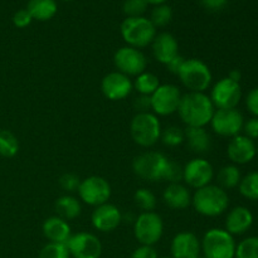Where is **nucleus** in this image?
Segmentation results:
<instances>
[{
  "instance_id": "nucleus-1",
  "label": "nucleus",
  "mask_w": 258,
  "mask_h": 258,
  "mask_svg": "<svg viewBox=\"0 0 258 258\" xmlns=\"http://www.w3.org/2000/svg\"><path fill=\"white\" fill-rule=\"evenodd\" d=\"M216 111L206 92H188L183 95L178 113L186 127H206Z\"/></svg>"
},
{
  "instance_id": "nucleus-2",
  "label": "nucleus",
  "mask_w": 258,
  "mask_h": 258,
  "mask_svg": "<svg viewBox=\"0 0 258 258\" xmlns=\"http://www.w3.org/2000/svg\"><path fill=\"white\" fill-rule=\"evenodd\" d=\"M191 206L198 214L203 217H219L228 209L229 197L227 190L217 184H209L197 189L191 196Z\"/></svg>"
},
{
  "instance_id": "nucleus-3",
  "label": "nucleus",
  "mask_w": 258,
  "mask_h": 258,
  "mask_svg": "<svg viewBox=\"0 0 258 258\" xmlns=\"http://www.w3.org/2000/svg\"><path fill=\"white\" fill-rule=\"evenodd\" d=\"M120 32L128 47L143 49L151 45L156 35V28L149 18L135 17L126 18L121 23Z\"/></svg>"
},
{
  "instance_id": "nucleus-4",
  "label": "nucleus",
  "mask_w": 258,
  "mask_h": 258,
  "mask_svg": "<svg viewBox=\"0 0 258 258\" xmlns=\"http://www.w3.org/2000/svg\"><path fill=\"white\" fill-rule=\"evenodd\" d=\"M160 120L153 112L136 113L130 122V135L134 143L141 148H151L161 136Z\"/></svg>"
},
{
  "instance_id": "nucleus-5",
  "label": "nucleus",
  "mask_w": 258,
  "mask_h": 258,
  "mask_svg": "<svg viewBox=\"0 0 258 258\" xmlns=\"http://www.w3.org/2000/svg\"><path fill=\"white\" fill-rule=\"evenodd\" d=\"M178 77L189 92H206L212 85L211 68L198 58H188L179 71Z\"/></svg>"
},
{
  "instance_id": "nucleus-6",
  "label": "nucleus",
  "mask_w": 258,
  "mask_h": 258,
  "mask_svg": "<svg viewBox=\"0 0 258 258\" xmlns=\"http://www.w3.org/2000/svg\"><path fill=\"white\" fill-rule=\"evenodd\" d=\"M202 253L207 258H234L237 243L231 233L222 228H212L201 239Z\"/></svg>"
},
{
  "instance_id": "nucleus-7",
  "label": "nucleus",
  "mask_w": 258,
  "mask_h": 258,
  "mask_svg": "<svg viewBox=\"0 0 258 258\" xmlns=\"http://www.w3.org/2000/svg\"><path fill=\"white\" fill-rule=\"evenodd\" d=\"M169 159L160 151L149 150L139 154L133 160V170L136 176L146 181H163L164 171Z\"/></svg>"
},
{
  "instance_id": "nucleus-8",
  "label": "nucleus",
  "mask_w": 258,
  "mask_h": 258,
  "mask_svg": "<svg viewBox=\"0 0 258 258\" xmlns=\"http://www.w3.org/2000/svg\"><path fill=\"white\" fill-rule=\"evenodd\" d=\"M164 234V221L155 212H141L134 222V236L143 246H155Z\"/></svg>"
},
{
  "instance_id": "nucleus-9",
  "label": "nucleus",
  "mask_w": 258,
  "mask_h": 258,
  "mask_svg": "<svg viewBox=\"0 0 258 258\" xmlns=\"http://www.w3.org/2000/svg\"><path fill=\"white\" fill-rule=\"evenodd\" d=\"M80 201L87 206L96 207L107 203L112 194L110 183L105 178L98 175H91L81 180L77 190Z\"/></svg>"
},
{
  "instance_id": "nucleus-10",
  "label": "nucleus",
  "mask_w": 258,
  "mask_h": 258,
  "mask_svg": "<svg viewBox=\"0 0 258 258\" xmlns=\"http://www.w3.org/2000/svg\"><path fill=\"white\" fill-rule=\"evenodd\" d=\"M113 63L118 72L123 73L130 78L145 72L148 67V59L143 50L128 47V45L121 47L116 50L113 54Z\"/></svg>"
},
{
  "instance_id": "nucleus-11",
  "label": "nucleus",
  "mask_w": 258,
  "mask_h": 258,
  "mask_svg": "<svg viewBox=\"0 0 258 258\" xmlns=\"http://www.w3.org/2000/svg\"><path fill=\"white\" fill-rule=\"evenodd\" d=\"M183 95L178 86L165 83L159 86L158 90L150 96L151 112L156 116H170L178 112Z\"/></svg>"
},
{
  "instance_id": "nucleus-12",
  "label": "nucleus",
  "mask_w": 258,
  "mask_h": 258,
  "mask_svg": "<svg viewBox=\"0 0 258 258\" xmlns=\"http://www.w3.org/2000/svg\"><path fill=\"white\" fill-rule=\"evenodd\" d=\"M209 98L216 110L237 108L242 98L241 85L228 77L222 78L212 87Z\"/></svg>"
},
{
  "instance_id": "nucleus-13",
  "label": "nucleus",
  "mask_w": 258,
  "mask_h": 258,
  "mask_svg": "<svg viewBox=\"0 0 258 258\" xmlns=\"http://www.w3.org/2000/svg\"><path fill=\"white\" fill-rule=\"evenodd\" d=\"M244 118L237 108L216 110L211 120V127L217 135L223 138H234L243 128Z\"/></svg>"
},
{
  "instance_id": "nucleus-14",
  "label": "nucleus",
  "mask_w": 258,
  "mask_h": 258,
  "mask_svg": "<svg viewBox=\"0 0 258 258\" xmlns=\"http://www.w3.org/2000/svg\"><path fill=\"white\" fill-rule=\"evenodd\" d=\"M66 246L73 258H100L103 249L100 238L91 232L72 234Z\"/></svg>"
},
{
  "instance_id": "nucleus-15",
  "label": "nucleus",
  "mask_w": 258,
  "mask_h": 258,
  "mask_svg": "<svg viewBox=\"0 0 258 258\" xmlns=\"http://www.w3.org/2000/svg\"><path fill=\"white\" fill-rule=\"evenodd\" d=\"M214 178L213 165L203 158H194L183 169V180L189 188L201 189L212 184Z\"/></svg>"
},
{
  "instance_id": "nucleus-16",
  "label": "nucleus",
  "mask_w": 258,
  "mask_h": 258,
  "mask_svg": "<svg viewBox=\"0 0 258 258\" xmlns=\"http://www.w3.org/2000/svg\"><path fill=\"white\" fill-rule=\"evenodd\" d=\"M134 90V83L130 77L115 71L106 75L101 81V91L110 101H121L127 98Z\"/></svg>"
},
{
  "instance_id": "nucleus-17",
  "label": "nucleus",
  "mask_w": 258,
  "mask_h": 258,
  "mask_svg": "<svg viewBox=\"0 0 258 258\" xmlns=\"http://www.w3.org/2000/svg\"><path fill=\"white\" fill-rule=\"evenodd\" d=\"M91 222L96 231L110 233L117 229L118 226L122 223V213L115 204L107 202L93 209Z\"/></svg>"
},
{
  "instance_id": "nucleus-18",
  "label": "nucleus",
  "mask_w": 258,
  "mask_h": 258,
  "mask_svg": "<svg viewBox=\"0 0 258 258\" xmlns=\"http://www.w3.org/2000/svg\"><path fill=\"white\" fill-rule=\"evenodd\" d=\"M201 254V239L193 232H179L171 239V258H198Z\"/></svg>"
},
{
  "instance_id": "nucleus-19",
  "label": "nucleus",
  "mask_w": 258,
  "mask_h": 258,
  "mask_svg": "<svg viewBox=\"0 0 258 258\" xmlns=\"http://www.w3.org/2000/svg\"><path fill=\"white\" fill-rule=\"evenodd\" d=\"M227 155L229 160L236 165L248 164L257 155V145L253 140L244 135H237L232 138L227 148Z\"/></svg>"
},
{
  "instance_id": "nucleus-20",
  "label": "nucleus",
  "mask_w": 258,
  "mask_h": 258,
  "mask_svg": "<svg viewBox=\"0 0 258 258\" xmlns=\"http://www.w3.org/2000/svg\"><path fill=\"white\" fill-rule=\"evenodd\" d=\"M153 55L159 63L166 66L179 54V43L173 34L168 32L156 34L151 43Z\"/></svg>"
},
{
  "instance_id": "nucleus-21",
  "label": "nucleus",
  "mask_w": 258,
  "mask_h": 258,
  "mask_svg": "<svg viewBox=\"0 0 258 258\" xmlns=\"http://www.w3.org/2000/svg\"><path fill=\"white\" fill-rule=\"evenodd\" d=\"M253 224V214L246 207H236L231 209L226 218V231L232 236H241L246 233Z\"/></svg>"
},
{
  "instance_id": "nucleus-22",
  "label": "nucleus",
  "mask_w": 258,
  "mask_h": 258,
  "mask_svg": "<svg viewBox=\"0 0 258 258\" xmlns=\"http://www.w3.org/2000/svg\"><path fill=\"white\" fill-rule=\"evenodd\" d=\"M42 232L48 242L66 244L72 236V229L66 219L58 216L49 217L42 226Z\"/></svg>"
},
{
  "instance_id": "nucleus-23",
  "label": "nucleus",
  "mask_w": 258,
  "mask_h": 258,
  "mask_svg": "<svg viewBox=\"0 0 258 258\" xmlns=\"http://www.w3.org/2000/svg\"><path fill=\"white\" fill-rule=\"evenodd\" d=\"M163 201L169 208L183 211L191 206L190 190L181 183H171L164 190Z\"/></svg>"
},
{
  "instance_id": "nucleus-24",
  "label": "nucleus",
  "mask_w": 258,
  "mask_h": 258,
  "mask_svg": "<svg viewBox=\"0 0 258 258\" xmlns=\"http://www.w3.org/2000/svg\"><path fill=\"white\" fill-rule=\"evenodd\" d=\"M185 141L188 148L196 154L208 153L212 146V138L206 127H186L184 128Z\"/></svg>"
},
{
  "instance_id": "nucleus-25",
  "label": "nucleus",
  "mask_w": 258,
  "mask_h": 258,
  "mask_svg": "<svg viewBox=\"0 0 258 258\" xmlns=\"http://www.w3.org/2000/svg\"><path fill=\"white\" fill-rule=\"evenodd\" d=\"M55 212L57 216L60 218L66 219V221H72V219L78 218L82 213V204L81 201L76 197L71 196V194H66V196L59 197L55 201Z\"/></svg>"
},
{
  "instance_id": "nucleus-26",
  "label": "nucleus",
  "mask_w": 258,
  "mask_h": 258,
  "mask_svg": "<svg viewBox=\"0 0 258 258\" xmlns=\"http://www.w3.org/2000/svg\"><path fill=\"white\" fill-rule=\"evenodd\" d=\"M27 10L32 15L33 20L47 22L57 14L58 5L55 0H29Z\"/></svg>"
},
{
  "instance_id": "nucleus-27",
  "label": "nucleus",
  "mask_w": 258,
  "mask_h": 258,
  "mask_svg": "<svg viewBox=\"0 0 258 258\" xmlns=\"http://www.w3.org/2000/svg\"><path fill=\"white\" fill-rule=\"evenodd\" d=\"M134 90L138 91L139 95H145V96H151L156 90L159 88V86L161 85L160 80L156 75L154 73L143 72L141 75L136 76L135 81H134Z\"/></svg>"
},
{
  "instance_id": "nucleus-28",
  "label": "nucleus",
  "mask_w": 258,
  "mask_h": 258,
  "mask_svg": "<svg viewBox=\"0 0 258 258\" xmlns=\"http://www.w3.org/2000/svg\"><path fill=\"white\" fill-rule=\"evenodd\" d=\"M241 179V171L236 165H226L219 169L217 174V183H218L217 185H219L224 190H228V189L238 186Z\"/></svg>"
},
{
  "instance_id": "nucleus-29",
  "label": "nucleus",
  "mask_w": 258,
  "mask_h": 258,
  "mask_svg": "<svg viewBox=\"0 0 258 258\" xmlns=\"http://www.w3.org/2000/svg\"><path fill=\"white\" fill-rule=\"evenodd\" d=\"M19 140L9 130H0V156L12 159L19 153Z\"/></svg>"
},
{
  "instance_id": "nucleus-30",
  "label": "nucleus",
  "mask_w": 258,
  "mask_h": 258,
  "mask_svg": "<svg viewBox=\"0 0 258 258\" xmlns=\"http://www.w3.org/2000/svg\"><path fill=\"white\" fill-rule=\"evenodd\" d=\"M160 141L168 148H176L185 141V134L184 128L180 126L171 125L161 130Z\"/></svg>"
},
{
  "instance_id": "nucleus-31",
  "label": "nucleus",
  "mask_w": 258,
  "mask_h": 258,
  "mask_svg": "<svg viewBox=\"0 0 258 258\" xmlns=\"http://www.w3.org/2000/svg\"><path fill=\"white\" fill-rule=\"evenodd\" d=\"M134 202L141 212H154L158 204L155 194L148 188H140L134 194Z\"/></svg>"
},
{
  "instance_id": "nucleus-32",
  "label": "nucleus",
  "mask_w": 258,
  "mask_h": 258,
  "mask_svg": "<svg viewBox=\"0 0 258 258\" xmlns=\"http://www.w3.org/2000/svg\"><path fill=\"white\" fill-rule=\"evenodd\" d=\"M239 193L249 201H258V171L247 174L239 181Z\"/></svg>"
},
{
  "instance_id": "nucleus-33",
  "label": "nucleus",
  "mask_w": 258,
  "mask_h": 258,
  "mask_svg": "<svg viewBox=\"0 0 258 258\" xmlns=\"http://www.w3.org/2000/svg\"><path fill=\"white\" fill-rule=\"evenodd\" d=\"M234 258H258V237H248L239 242Z\"/></svg>"
},
{
  "instance_id": "nucleus-34",
  "label": "nucleus",
  "mask_w": 258,
  "mask_h": 258,
  "mask_svg": "<svg viewBox=\"0 0 258 258\" xmlns=\"http://www.w3.org/2000/svg\"><path fill=\"white\" fill-rule=\"evenodd\" d=\"M171 19H173V10H171L169 5L161 4L154 7L150 17V20L154 24V27H166L171 22Z\"/></svg>"
},
{
  "instance_id": "nucleus-35",
  "label": "nucleus",
  "mask_w": 258,
  "mask_h": 258,
  "mask_svg": "<svg viewBox=\"0 0 258 258\" xmlns=\"http://www.w3.org/2000/svg\"><path fill=\"white\" fill-rule=\"evenodd\" d=\"M38 258H71V254L66 244L48 242L40 249Z\"/></svg>"
},
{
  "instance_id": "nucleus-36",
  "label": "nucleus",
  "mask_w": 258,
  "mask_h": 258,
  "mask_svg": "<svg viewBox=\"0 0 258 258\" xmlns=\"http://www.w3.org/2000/svg\"><path fill=\"white\" fill-rule=\"evenodd\" d=\"M183 169L184 166H181L179 163L169 159L165 171H164L163 181H168L169 184L180 183L183 180Z\"/></svg>"
},
{
  "instance_id": "nucleus-37",
  "label": "nucleus",
  "mask_w": 258,
  "mask_h": 258,
  "mask_svg": "<svg viewBox=\"0 0 258 258\" xmlns=\"http://www.w3.org/2000/svg\"><path fill=\"white\" fill-rule=\"evenodd\" d=\"M146 0H125L123 3V13L126 18L144 17V13L148 9Z\"/></svg>"
},
{
  "instance_id": "nucleus-38",
  "label": "nucleus",
  "mask_w": 258,
  "mask_h": 258,
  "mask_svg": "<svg viewBox=\"0 0 258 258\" xmlns=\"http://www.w3.org/2000/svg\"><path fill=\"white\" fill-rule=\"evenodd\" d=\"M58 183H59V186L63 189V190L67 191L68 194H71V193H76V191L78 190L81 184V179L80 176L76 175V174L73 173H66L60 176Z\"/></svg>"
},
{
  "instance_id": "nucleus-39",
  "label": "nucleus",
  "mask_w": 258,
  "mask_h": 258,
  "mask_svg": "<svg viewBox=\"0 0 258 258\" xmlns=\"http://www.w3.org/2000/svg\"><path fill=\"white\" fill-rule=\"evenodd\" d=\"M33 22L32 15L29 14L27 9H20L13 15V23L17 28H27L28 25H30V23Z\"/></svg>"
},
{
  "instance_id": "nucleus-40",
  "label": "nucleus",
  "mask_w": 258,
  "mask_h": 258,
  "mask_svg": "<svg viewBox=\"0 0 258 258\" xmlns=\"http://www.w3.org/2000/svg\"><path fill=\"white\" fill-rule=\"evenodd\" d=\"M134 108L136 110V113L143 112H151V98L150 96L139 95L134 100Z\"/></svg>"
},
{
  "instance_id": "nucleus-41",
  "label": "nucleus",
  "mask_w": 258,
  "mask_h": 258,
  "mask_svg": "<svg viewBox=\"0 0 258 258\" xmlns=\"http://www.w3.org/2000/svg\"><path fill=\"white\" fill-rule=\"evenodd\" d=\"M130 258H159V254L154 246H143V244H140L131 253Z\"/></svg>"
},
{
  "instance_id": "nucleus-42",
  "label": "nucleus",
  "mask_w": 258,
  "mask_h": 258,
  "mask_svg": "<svg viewBox=\"0 0 258 258\" xmlns=\"http://www.w3.org/2000/svg\"><path fill=\"white\" fill-rule=\"evenodd\" d=\"M242 131H244V136L249 138L251 140H257L258 139V117H252L248 121L243 123V128Z\"/></svg>"
},
{
  "instance_id": "nucleus-43",
  "label": "nucleus",
  "mask_w": 258,
  "mask_h": 258,
  "mask_svg": "<svg viewBox=\"0 0 258 258\" xmlns=\"http://www.w3.org/2000/svg\"><path fill=\"white\" fill-rule=\"evenodd\" d=\"M246 106L254 117H258V87L249 91L246 97Z\"/></svg>"
},
{
  "instance_id": "nucleus-44",
  "label": "nucleus",
  "mask_w": 258,
  "mask_h": 258,
  "mask_svg": "<svg viewBox=\"0 0 258 258\" xmlns=\"http://www.w3.org/2000/svg\"><path fill=\"white\" fill-rule=\"evenodd\" d=\"M186 58H184L181 54H178L175 58H173V59L170 60V62L166 64V68H168V71L170 73H173V75H176L178 76L179 71L181 70V67H183L184 62H185Z\"/></svg>"
},
{
  "instance_id": "nucleus-45",
  "label": "nucleus",
  "mask_w": 258,
  "mask_h": 258,
  "mask_svg": "<svg viewBox=\"0 0 258 258\" xmlns=\"http://www.w3.org/2000/svg\"><path fill=\"white\" fill-rule=\"evenodd\" d=\"M228 0H202V4L209 10H219L227 4Z\"/></svg>"
},
{
  "instance_id": "nucleus-46",
  "label": "nucleus",
  "mask_w": 258,
  "mask_h": 258,
  "mask_svg": "<svg viewBox=\"0 0 258 258\" xmlns=\"http://www.w3.org/2000/svg\"><path fill=\"white\" fill-rule=\"evenodd\" d=\"M228 78H231V80L234 81V82L239 83V81H241V78H242V73L239 72L238 70H233V71H231V72H229Z\"/></svg>"
},
{
  "instance_id": "nucleus-47",
  "label": "nucleus",
  "mask_w": 258,
  "mask_h": 258,
  "mask_svg": "<svg viewBox=\"0 0 258 258\" xmlns=\"http://www.w3.org/2000/svg\"><path fill=\"white\" fill-rule=\"evenodd\" d=\"M146 2H148V4H151V5H154V7H156V5L165 4L168 0H146Z\"/></svg>"
},
{
  "instance_id": "nucleus-48",
  "label": "nucleus",
  "mask_w": 258,
  "mask_h": 258,
  "mask_svg": "<svg viewBox=\"0 0 258 258\" xmlns=\"http://www.w3.org/2000/svg\"><path fill=\"white\" fill-rule=\"evenodd\" d=\"M198 258H207V257H204V256H202V254H201V256H199Z\"/></svg>"
},
{
  "instance_id": "nucleus-49",
  "label": "nucleus",
  "mask_w": 258,
  "mask_h": 258,
  "mask_svg": "<svg viewBox=\"0 0 258 258\" xmlns=\"http://www.w3.org/2000/svg\"><path fill=\"white\" fill-rule=\"evenodd\" d=\"M161 258H171L170 256H166V257H161Z\"/></svg>"
},
{
  "instance_id": "nucleus-50",
  "label": "nucleus",
  "mask_w": 258,
  "mask_h": 258,
  "mask_svg": "<svg viewBox=\"0 0 258 258\" xmlns=\"http://www.w3.org/2000/svg\"><path fill=\"white\" fill-rule=\"evenodd\" d=\"M63 2H72V0H63Z\"/></svg>"
},
{
  "instance_id": "nucleus-51",
  "label": "nucleus",
  "mask_w": 258,
  "mask_h": 258,
  "mask_svg": "<svg viewBox=\"0 0 258 258\" xmlns=\"http://www.w3.org/2000/svg\"><path fill=\"white\" fill-rule=\"evenodd\" d=\"M257 154H258V145H257Z\"/></svg>"
}]
</instances>
